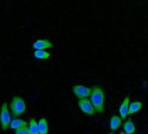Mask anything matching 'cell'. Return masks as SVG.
I'll return each mask as SVG.
<instances>
[{"mask_svg": "<svg viewBox=\"0 0 148 134\" xmlns=\"http://www.w3.org/2000/svg\"><path fill=\"white\" fill-rule=\"evenodd\" d=\"M11 112L14 118H19L26 111V104L25 99L20 96H14L9 105Z\"/></svg>", "mask_w": 148, "mask_h": 134, "instance_id": "2", "label": "cell"}, {"mask_svg": "<svg viewBox=\"0 0 148 134\" xmlns=\"http://www.w3.org/2000/svg\"><path fill=\"white\" fill-rule=\"evenodd\" d=\"M53 46L52 43L45 38H40L36 40L33 44H32V48L34 50H46V49H50Z\"/></svg>", "mask_w": 148, "mask_h": 134, "instance_id": "7", "label": "cell"}, {"mask_svg": "<svg viewBox=\"0 0 148 134\" xmlns=\"http://www.w3.org/2000/svg\"><path fill=\"white\" fill-rule=\"evenodd\" d=\"M33 56L38 59L42 60H46L51 57L50 53L45 50H35V51L33 52Z\"/></svg>", "mask_w": 148, "mask_h": 134, "instance_id": "14", "label": "cell"}, {"mask_svg": "<svg viewBox=\"0 0 148 134\" xmlns=\"http://www.w3.org/2000/svg\"><path fill=\"white\" fill-rule=\"evenodd\" d=\"M89 98L96 111L99 114L103 113L105 111V100H106V95L104 90L99 85H94L92 88V92Z\"/></svg>", "mask_w": 148, "mask_h": 134, "instance_id": "1", "label": "cell"}, {"mask_svg": "<svg viewBox=\"0 0 148 134\" xmlns=\"http://www.w3.org/2000/svg\"><path fill=\"white\" fill-rule=\"evenodd\" d=\"M109 134H115V133H113V132H110Z\"/></svg>", "mask_w": 148, "mask_h": 134, "instance_id": "17", "label": "cell"}, {"mask_svg": "<svg viewBox=\"0 0 148 134\" xmlns=\"http://www.w3.org/2000/svg\"><path fill=\"white\" fill-rule=\"evenodd\" d=\"M29 131L30 134H39L38 121L34 118H32L29 121Z\"/></svg>", "mask_w": 148, "mask_h": 134, "instance_id": "13", "label": "cell"}, {"mask_svg": "<svg viewBox=\"0 0 148 134\" xmlns=\"http://www.w3.org/2000/svg\"><path fill=\"white\" fill-rule=\"evenodd\" d=\"M78 105L80 109V111L86 114V115H89V116H94L95 113L97 112L93 105L92 104L90 98H82V99H79V102H78Z\"/></svg>", "mask_w": 148, "mask_h": 134, "instance_id": "4", "label": "cell"}, {"mask_svg": "<svg viewBox=\"0 0 148 134\" xmlns=\"http://www.w3.org/2000/svg\"><path fill=\"white\" fill-rule=\"evenodd\" d=\"M122 118L118 115H112L110 118L109 126L112 131H115L118 130V128L122 124Z\"/></svg>", "mask_w": 148, "mask_h": 134, "instance_id": "8", "label": "cell"}, {"mask_svg": "<svg viewBox=\"0 0 148 134\" xmlns=\"http://www.w3.org/2000/svg\"><path fill=\"white\" fill-rule=\"evenodd\" d=\"M123 130L127 134H134L136 131V126L131 119H127L123 123Z\"/></svg>", "mask_w": 148, "mask_h": 134, "instance_id": "10", "label": "cell"}, {"mask_svg": "<svg viewBox=\"0 0 148 134\" xmlns=\"http://www.w3.org/2000/svg\"><path fill=\"white\" fill-rule=\"evenodd\" d=\"M129 105H130V97H129V96H126V97L123 99V101H122V103H121V105H120V106H119V116L122 118L123 120L126 119V117L129 115V114H128V111H129Z\"/></svg>", "mask_w": 148, "mask_h": 134, "instance_id": "6", "label": "cell"}, {"mask_svg": "<svg viewBox=\"0 0 148 134\" xmlns=\"http://www.w3.org/2000/svg\"><path fill=\"white\" fill-rule=\"evenodd\" d=\"M11 110L7 103H3L0 107V124L3 131H7L10 128L12 122Z\"/></svg>", "mask_w": 148, "mask_h": 134, "instance_id": "3", "label": "cell"}, {"mask_svg": "<svg viewBox=\"0 0 148 134\" xmlns=\"http://www.w3.org/2000/svg\"><path fill=\"white\" fill-rule=\"evenodd\" d=\"M15 134H30L29 125L28 126L22 127V128H18V129L15 130Z\"/></svg>", "mask_w": 148, "mask_h": 134, "instance_id": "15", "label": "cell"}, {"mask_svg": "<svg viewBox=\"0 0 148 134\" xmlns=\"http://www.w3.org/2000/svg\"><path fill=\"white\" fill-rule=\"evenodd\" d=\"M72 92L77 98L82 99L90 97L92 88H89L83 85H75L72 87Z\"/></svg>", "mask_w": 148, "mask_h": 134, "instance_id": "5", "label": "cell"}, {"mask_svg": "<svg viewBox=\"0 0 148 134\" xmlns=\"http://www.w3.org/2000/svg\"><path fill=\"white\" fill-rule=\"evenodd\" d=\"M28 125H29V123L25 121L24 119H21L19 118H14L13 119H12L10 128L15 131L18 128H22V127L28 126Z\"/></svg>", "mask_w": 148, "mask_h": 134, "instance_id": "9", "label": "cell"}, {"mask_svg": "<svg viewBox=\"0 0 148 134\" xmlns=\"http://www.w3.org/2000/svg\"><path fill=\"white\" fill-rule=\"evenodd\" d=\"M119 134H127V133H126V132H125V131H121Z\"/></svg>", "mask_w": 148, "mask_h": 134, "instance_id": "16", "label": "cell"}, {"mask_svg": "<svg viewBox=\"0 0 148 134\" xmlns=\"http://www.w3.org/2000/svg\"><path fill=\"white\" fill-rule=\"evenodd\" d=\"M38 129H39V134H48L49 131V126H48V121L45 118H41L38 121Z\"/></svg>", "mask_w": 148, "mask_h": 134, "instance_id": "11", "label": "cell"}, {"mask_svg": "<svg viewBox=\"0 0 148 134\" xmlns=\"http://www.w3.org/2000/svg\"><path fill=\"white\" fill-rule=\"evenodd\" d=\"M142 107H143V103L140 101H134L132 103H130L128 114L129 115L134 114V113L138 112V111H140L142 109Z\"/></svg>", "mask_w": 148, "mask_h": 134, "instance_id": "12", "label": "cell"}]
</instances>
